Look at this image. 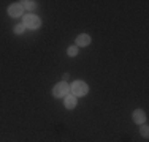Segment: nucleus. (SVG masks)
<instances>
[{
	"label": "nucleus",
	"mask_w": 149,
	"mask_h": 142,
	"mask_svg": "<svg viewBox=\"0 0 149 142\" xmlns=\"http://www.w3.org/2000/svg\"><path fill=\"white\" fill-rule=\"evenodd\" d=\"M70 92H72L73 97H83L89 92V87H87L86 82L83 81H74V82L70 85Z\"/></svg>",
	"instance_id": "obj_1"
},
{
	"label": "nucleus",
	"mask_w": 149,
	"mask_h": 142,
	"mask_svg": "<svg viewBox=\"0 0 149 142\" xmlns=\"http://www.w3.org/2000/svg\"><path fill=\"white\" fill-rule=\"evenodd\" d=\"M40 26H41V21L38 16H35V14L24 16V27L30 28V30H37V28H40Z\"/></svg>",
	"instance_id": "obj_2"
},
{
	"label": "nucleus",
	"mask_w": 149,
	"mask_h": 142,
	"mask_svg": "<svg viewBox=\"0 0 149 142\" xmlns=\"http://www.w3.org/2000/svg\"><path fill=\"white\" fill-rule=\"evenodd\" d=\"M52 93H54V97H57V98H63V97H67V95L70 93V87L65 82H59L54 88H52Z\"/></svg>",
	"instance_id": "obj_3"
},
{
	"label": "nucleus",
	"mask_w": 149,
	"mask_h": 142,
	"mask_svg": "<svg viewBox=\"0 0 149 142\" xmlns=\"http://www.w3.org/2000/svg\"><path fill=\"white\" fill-rule=\"evenodd\" d=\"M22 11H24V8H22V5H19V3H13V5L8 8V14H10L11 17H19V16H22Z\"/></svg>",
	"instance_id": "obj_4"
},
{
	"label": "nucleus",
	"mask_w": 149,
	"mask_h": 142,
	"mask_svg": "<svg viewBox=\"0 0 149 142\" xmlns=\"http://www.w3.org/2000/svg\"><path fill=\"white\" fill-rule=\"evenodd\" d=\"M133 122L135 123H144L146 122V114H144V111L136 109V111L133 112Z\"/></svg>",
	"instance_id": "obj_5"
},
{
	"label": "nucleus",
	"mask_w": 149,
	"mask_h": 142,
	"mask_svg": "<svg viewBox=\"0 0 149 142\" xmlns=\"http://www.w3.org/2000/svg\"><path fill=\"white\" fill-rule=\"evenodd\" d=\"M91 44V37L89 35H86V33H83V35H79V37L76 38V46H89Z\"/></svg>",
	"instance_id": "obj_6"
},
{
	"label": "nucleus",
	"mask_w": 149,
	"mask_h": 142,
	"mask_svg": "<svg viewBox=\"0 0 149 142\" xmlns=\"http://www.w3.org/2000/svg\"><path fill=\"white\" fill-rule=\"evenodd\" d=\"M78 104L76 101V97H73V95H67L65 97V108L67 109H74Z\"/></svg>",
	"instance_id": "obj_7"
},
{
	"label": "nucleus",
	"mask_w": 149,
	"mask_h": 142,
	"mask_svg": "<svg viewBox=\"0 0 149 142\" xmlns=\"http://www.w3.org/2000/svg\"><path fill=\"white\" fill-rule=\"evenodd\" d=\"M21 3H22V8L26 6L27 10H35V8H37V3L32 2V0H27V2H21Z\"/></svg>",
	"instance_id": "obj_8"
},
{
	"label": "nucleus",
	"mask_w": 149,
	"mask_h": 142,
	"mask_svg": "<svg viewBox=\"0 0 149 142\" xmlns=\"http://www.w3.org/2000/svg\"><path fill=\"white\" fill-rule=\"evenodd\" d=\"M67 52H68L70 57H74L78 54V48H76V46H72V48H68V51H67Z\"/></svg>",
	"instance_id": "obj_9"
},
{
	"label": "nucleus",
	"mask_w": 149,
	"mask_h": 142,
	"mask_svg": "<svg viewBox=\"0 0 149 142\" xmlns=\"http://www.w3.org/2000/svg\"><path fill=\"white\" fill-rule=\"evenodd\" d=\"M24 28H26V27H24V24H19V26H16V27H15V33L21 35V33L24 32Z\"/></svg>",
	"instance_id": "obj_10"
},
{
	"label": "nucleus",
	"mask_w": 149,
	"mask_h": 142,
	"mask_svg": "<svg viewBox=\"0 0 149 142\" xmlns=\"http://www.w3.org/2000/svg\"><path fill=\"white\" fill-rule=\"evenodd\" d=\"M148 130H149V128H148L146 125H144L143 128H141V134H143V136H144V137H148V136H149V133H148Z\"/></svg>",
	"instance_id": "obj_11"
}]
</instances>
